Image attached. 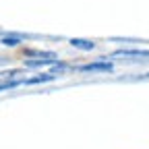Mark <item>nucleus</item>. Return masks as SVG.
Listing matches in <instances>:
<instances>
[{"mask_svg":"<svg viewBox=\"0 0 149 149\" xmlns=\"http://www.w3.org/2000/svg\"><path fill=\"white\" fill-rule=\"evenodd\" d=\"M70 44L74 48H81V50H93V42H87V40H70Z\"/></svg>","mask_w":149,"mask_h":149,"instance_id":"nucleus-2","label":"nucleus"},{"mask_svg":"<svg viewBox=\"0 0 149 149\" xmlns=\"http://www.w3.org/2000/svg\"><path fill=\"white\" fill-rule=\"evenodd\" d=\"M83 70H112V64H108V62H91V64H85Z\"/></svg>","mask_w":149,"mask_h":149,"instance_id":"nucleus-1","label":"nucleus"},{"mask_svg":"<svg viewBox=\"0 0 149 149\" xmlns=\"http://www.w3.org/2000/svg\"><path fill=\"white\" fill-rule=\"evenodd\" d=\"M52 62H56V60H52V58H44V60H27V66H44V64H52Z\"/></svg>","mask_w":149,"mask_h":149,"instance_id":"nucleus-3","label":"nucleus"},{"mask_svg":"<svg viewBox=\"0 0 149 149\" xmlns=\"http://www.w3.org/2000/svg\"><path fill=\"white\" fill-rule=\"evenodd\" d=\"M2 44H4V46H17V44H19V40H17V37H4Z\"/></svg>","mask_w":149,"mask_h":149,"instance_id":"nucleus-4","label":"nucleus"}]
</instances>
